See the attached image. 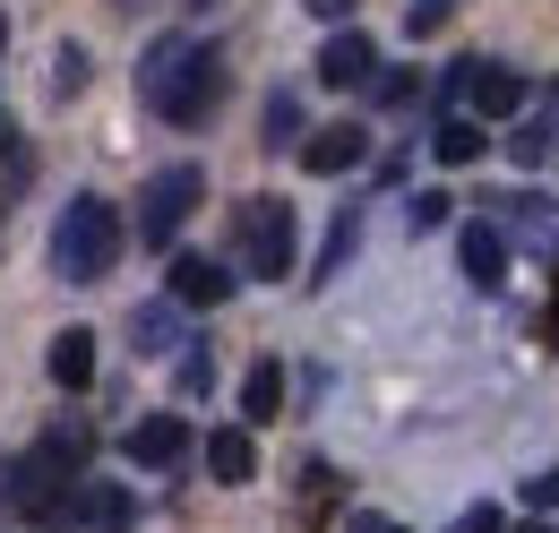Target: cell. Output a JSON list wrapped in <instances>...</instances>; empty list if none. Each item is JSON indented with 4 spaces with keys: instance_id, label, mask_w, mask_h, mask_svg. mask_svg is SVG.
<instances>
[{
    "instance_id": "obj_1",
    "label": "cell",
    "mask_w": 559,
    "mask_h": 533,
    "mask_svg": "<svg viewBox=\"0 0 559 533\" xmlns=\"http://www.w3.org/2000/svg\"><path fill=\"white\" fill-rule=\"evenodd\" d=\"M139 95L155 104V121L173 130H199L224 95V52L199 44V35H155V52L139 61Z\"/></svg>"
},
{
    "instance_id": "obj_2",
    "label": "cell",
    "mask_w": 559,
    "mask_h": 533,
    "mask_svg": "<svg viewBox=\"0 0 559 533\" xmlns=\"http://www.w3.org/2000/svg\"><path fill=\"white\" fill-rule=\"evenodd\" d=\"M112 259H121V215L104 199H70L61 224H52V275L61 284H95Z\"/></svg>"
},
{
    "instance_id": "obj_3",
    "label": "cell",
    "mask_w": 559,
    "mask_h": 533,
    "mask_svg": "<svg viewBox=\"0 0 559 533\" xmlns=\"http://www.w3.org/2000/svg\"><path fill=\"white\" fill-rule=\"evenodd\" d=\"M241 259L259 284H284L293 275V206L284 199H250L241 206Z\"/></svg>"
},
{
    "instance_id": "obj_4",
    "label": "cell",
    "mask_w": 559,
    "mask_h": 533,
    "mask_svg": "<svg viewBox=\"0 0 559 533\" xmlns=\"http://www.w3.org/2000/svg\"><path fill=\"white\" fill-rule=\"evenodd\" d=\"M199 190H207V173H199V164H173V173H155V181H146V199H139V233H146V250H173V233L190 224Z\"/></svg>"
},
{
    "instance_id": "obj_5",
    "label": "cell",
    "mask_w": 559,
    "mask_h": 533,
    "mask_svg": "<svg viewBox=\"0 0 559 533\" xmlns=\"http://www.w3.org/2000/svg\"><path fill=\"white\" fill-rule=\"evenodd\" d=\"M173 301H181V310H224V301H233V266L181 250V259H173Z\"/></svg>"
},
{
    "instance_id": "obj_6",
    "label": "cell",
    "mask_w": 559,
    "mask_h": 533,
    "mask_svg": "<svg viewBox=\"0 0 559 533\" xmlns=\"http://www.w3.org/2000/svg\"><path fill=\"white\" fill-rule=\"evenodd\" d=\"M130 465H181L190 457V422L181 413H146V422H130Z\"/></svg>"
},
{
    "instance_id": "obj_7",
    "label": "cell",
    "mask_w": 559,
    "mask_h": 533,
    "mask_svg": "<svg viewBox=\"0 0 559 533\" xmlns=\"http://www.w3.org/2000/svg\"><path fill=\"white\" fill-rule=\"evenodd\" d=\"M361 155H370V130H361V121H328V130L301 138V164H310V173H353Z\"/></svg>"
},
{
    "instance_id": "obj_8",
    "label": "cell",
    "mask_w": 559,
    "mask_h": 533,
    "mask_svg": "<svg viewBox=\"0 0 559 533\" xmlns=\"http://www.w3.org/2000/svg\"><path fill=\"white\" fill-rule=\"evenodd\" d=\"M319 78H328V86H370V78H379V44H370V35H328V44H319Z\"/></svg>"
},
{
    "instance_id": "obj_9",
    "label": "cell",
    "mask_w": 559,
    "mask_h": 533,
    "mask_svg": "<svg viewBox=\"0 0 559 533\" xmlns=\"http://www.w3.org/2000/svg\"><path fill=\"white\" fill-rule=\"evenodd\" d=\"M78 525L86 533H139V499L121 482H78Z\"/></svg>"
},
{
    "instance_id": "obj_10",
    "label": "cell",
    "mask_w": 559,
    "mask_h": 533,
    "mask_svg": "<svg viewBox=\"0 0 559 533\" xmlns=\"http://www.w3.org/2000/svg\"><path fill=\"white\" fill-rule=\"evenodd\" d=\"M465 104H474V121H508L516 104H525V78L508 61H474V86H465Z\"/></svg>"
},
{
    "instance_id": "obj_11",
    "label": "cell",
    "mask_w": 559,
    "mask_h": 533,
    "mask_svg": "<svg viewBox=\"0 0 559 533\" xmlns=\"http://www.w3.org/2000/svg\"><path fill=\"white\" fill-rule=\"evenodd\" d=\"M456 259H465V275L490 293V284L508 275V241H499V224H465V233H456Z\"/></svg>"
},
{
    "instance_id": "obj_12",
    "label": "cell",
    "mask_w": 559,
    "mask_h": 533,
    "mask_svg": "<svg viewBox=\"0 0 559 533\" xmlns=\"http://www.w3.org/2000/svg\"><path fill=\"white\" fill-rule=\"evenodd\" d=\"M181 301H173V293H164V301H139V310H130V344H139V353H173V344H181Z\"/></svg>"
},
{
    "instance_id": "obj_13",
    "label": "cell",
    "mask_w": 559,
    "mask_h": 533,
    "mask_svg": "<svg viewBox=\"0 0 559 533\" xmlns=\"http://www.w3.org/2000/svg\"><path fill=\"white\" fill-rule=\"evenodd\" d=\"M207 473H215V482H250V473H259L250 422H233V430H215V439H207Z\"/></svg>"
},
{
    "instance_id": "obj_14",
    "label": "cell",
    "mask_w": 559,
    "mask_h": 533,
    "mask_svg": "<svg viewBox=\"0 0 559 533\" xmlns=\"http://www.w3.org/2000/svg\"><path fill=\"white\" fill-rule=\"evenodd\" d=\"M86 379H95V335L61 328V335H52V388H70V396H78Z\"/></svg>"
},
{
    "instance_id": "obj_15",
    "label": "cell",
    "mask_w": 559,
    "mask_h": 533,
    "mask_svg": "<svg viewBox=\"0 0 559 533\" xmlns=\"http://www.w3.org/2000/svg\"><path fill=\"white\" fill-rule=\"evenodd\" d=\"M284 413V362H250L241 379V422H276Z\"/></svg>"
},
{
    "instance_id": "obj_16",
    "label": "cell",
    "mask_w": 559,
    "mask_h": 533,
    "mask_svg": "<svg viewBox=\"0 0 559 533\" xmlns=\"http://www.w3.org/2000/svg\"><path fill=\"white\" fill-rule=\"evenodd\" d=\"M430 146H439V164H483V130H474L465 112H456V121H439Z\"/></svg>"
},
{
    "instance_id": "obj_17",
    "label": "cell",
    "mask_w": 559,
    "mask_h": 533,
    "mask_svg": "<svg viewBox=\"0 0 559 533\" xmlns=\"http://www.w3.org/2000/svg\"><path fill=\"white\" fill-rule=\"evenodd\" d=\"M293 130H301V104L276 86V95H267V130H259V138H267V146H293Z\"/></svg>"
},
{
    "instance_id": "obj_18",
    "label": "cell",
    "mask_w": 559,
    "mask_h": 533,
    "mask_svg": "<svg viewBox=\"0 0 559 533\" xmlns=\"http://www.w3.org/2000/svg\"><path fill=\"white\" fill-rule=\"evenodd\" d=\"M448 17H456V0H414V9H405V35H439Z\"/></svg>"
},
{
    "instance_id": "obj_19",
    "label": "cell",
    "mask_w": 559,
    "mask_h": 533,
    "mask_svg": "<svg viewBox=\"0 0 559 533\" xmlns=\"http://www.w3.org/2000/svg\"><path fill=\"white\" fill-rule=\"evenodd\" d=\"M508 155H516L525 173H534V164H551V130H516V138H508Z\"/></svg>"
},
{
    "instance_id": "obj_20",
    "label": "cell",
    "mask_w": 559,
    "mask_h": 533,
    "mask_svg": "<svg viewBox=\"0 0 559 533\" xmlns=\"http://www.w3.org/2000/svg\"><path fill=\"white\" fill-rule=\"evenodd\" d=\"M353 233H361V215H336V233H328V259H319V275H336V266H345Z\"/></svg>"
},
{
    "instance_id": "obj_21",
    "label": "cell",
    "mask_w": 559,
    "mask_h": 533,
    "mask_svg": "<svg viewBox=\"0 0 559 533\" xmlns=\"http://www.w3.org/2000/svg\"><path fill=\"white\" fill-rule=\"evenodd\" d=\"M525 508H534V517H551V508H559V465L525 482Z\"/></svg>"
},
{
    "instance_id": "obj_22",
    "label": "cell",
    "mask_w": 559,
    "mask_h": 533,
    "mask_svg": "<svg viewBox=\"0 0 559 533\" xmlns=\"http://www.w3.org/2000/svg\"><path fill=\"white\" fill-rule=\"evenodd\" d=\"M52 86H61V95H78V86H86V52H78V44H61V69H52Z\"/></svg>"
},
{
    "instance_id": "obj_23",
    "label": "cell",
    "mask_w": 559,
    "mask_h": 533,
    "mask_svg": "<svg viewBox=\"0 0 559 533\" xmlns=\"http://www.w3.org/2000/svg\"><path fill=\"white\" fill-rule=\"evenodd\" d=\"M379 86V104H414V69H388V78H370Z\"/></svg>"
},
{
    "instance_id": "obj_24",
    "label": "cell",
    "mask_w": 559,
    "mask_h": 533,
    "mask_svg": "<svg viewBox=\"0 0 559 533\" xmlns=\"http://www.w3.org/2000/svg\"><path fill=\"white\" fill-rule=\"evenodd\" d=\"M430 224H448V199H439V190H421V199H414V233H430Z\"/></svg>"
},
{
    "instance_id": "obj_25",
    "label": "cell",
    "mask_w": 559,
    "mask_h": 533,
    "mask_svg": "<svg viewBox=\"0 0 559 533\" xmlns=\"http://www.w3.org/2000/svg\"><path fill=\"white\" fill-rule=\"evenodd\" d=\"M345 533H405V525H396V517H379V508H353Z\"/></svg>"
},
{
    "instance_id": "obj_26",
    "label": "cell",
    "mask_w": 559,
    "mask_h": 533,
    "mask_svg": "<svg viewBox=\"0 0 559 533\" xmlns=\"http://www.w3.org/2000/svg\"><path fill=\"white\" fill-rule=\"evenodd\" d=\"M456 533H499V508H490V499H483V508H465V517H456Z\"/></svg>"
},
{
    "instance_id": "obj_27",
    "label": "cell",
    "mask_w": 559,
    "mask_h": 533,
    "mask_svg": "<svg viewBox=\"0 0 559 533\" xmlns=\"http://www.w3.org/2000/svg\"><path fill=\"white\" fill-rule=\"evenodd\" d=\"M310 17H353V0H310Z\"/></svg>"
},
{
    "instance_id": "obj_28",
    "label": "cell",
    "mask_w": 559,
    "mask_h": 533,
    "mask_svg": "<svg viewBox=\"0 0 559 533\" xmlns=\"http://www.w3.org/2000/svg\"><path fill=\"white\" fill-rule=\"evenodd\" d=\"M0 44H9V9H0Z\"/></svg>"
},
{
    "instance_id": "obj_29",
    "label": "cell",
    "mask_w": 559,
    "mask_h": 533,
    "mask_svg": "<svg viewBox=\"0 0 559 533\" xmlns=\"http://www.w3.org/2000/svg\"><path fill=\"white\" fill-rule=\"evenodd\" d=\"M121 9H146V0H121Z\"/></svg>"
},
{
    "instance_id": "obj_30",
    "label": "cell",
    "mask_w": 559,
    "mask_h": 533,
    "mask_svg": "<svg viewBox=\"0 0 559 533\" xmlns=\"http://www.w3.org/2000/svg\"><path fill=\"white\" fill-rule=\"evenodd\" d=\"M525 533H543V525H525Z\"/></svg>"
}]
</instances>
